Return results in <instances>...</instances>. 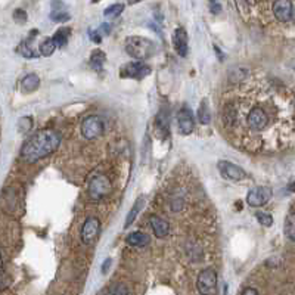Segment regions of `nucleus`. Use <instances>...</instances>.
I'll list each match as a JSON object with an SVG mask.
<instances>
[{
    "label": "nucleus",
    "mask_w": 295,
    "mask_h": 295,
    "mask_svg": "<svg viewBox=\"0 0 295 295\" xmlns=\"http://www.w3.org/2000/svg\"><path fill=\"white\" fill-rule=\"evenodd\" d=\"M210 8H211V11H213L214 14H218V12L221 11V5H220V3H214V2L210 3Z\"/></svg>",
    "instance_id": "30"
},
{
    "label": "nucleus",
    "mask_w": 295,
    "mask_h": 295,
    "mask_svg": "<svg viewBox=\"0 0 295 295\" xmlns=\"http://www.w3.org/2000/svg\"><path fill=\"white\" fill-rule=\"evenodd\" d=\"M198 118L202 124H210V121H211V113H210V108L205 100L201 102V106L198 109Z\"/></svg>",
    "instance_id": "20"
},
{
    "label": "nucleus",
    "mask_w": 295,
    "mask_h": 295,
    "mask_svg": "<svg viewBox=\"0 0 295 295\" xmlns=\"http://www.w3.org/2000/svg\"><path fill=\"white\" fill-rule=\"evenodd\" d=\"M40 86V79L35 76V74H28L22 79V83H21V89L24 93H31L34 90H37Z\"/></svg>",
    "instance_id": "15"
},
{
    "label": "nucleus",
    "mask_w": 295,
    "mask_h": 295,
    "mask_svg": "<svg viewBox=\"0 0 295 295\" xmlns=\"http://www.w3.org/2000/svg\"><path fill=\"white\" fill-rule=\"evenodd\" d=\"M126 52L134 58L139 59V62H142L143 59L151 58L155 52V45L149 40L145 39V37H139V35H133L129 37L126 40Z\"/></svg>",
    "instance_id": "2"
},
{
    "label": "nucleus",
    "mask_w": 295,
    "mask_h": 295,
    "mask_svg": "<svg viewBox=\"0 0 295 295\" xmlns=\"http://www.w3.org/2000/svg\"><path fill=\"white\" fill-rule=\"evenodd\" d=\"M177 121H179L180 133H183V134L192 133V130L195 127V118H194V114H192V111L189 108H181L179 111Z\"/></svg>",
    "instance_id": "10"
},
{
    "label": "nucleus",
    "mask_w": 295,
    "mask_h": 295,
    "mask_svg": "<svg viewBox=\"0 0 295 295\" xmlns=\"http://www.w3.org/2000/svg\"><path fill=\"white\" fill-rule=\"evenodd\" d=\"M151 74V68L145 65L143 62H129L126 64L123 68H121V72L120 76L121 77H127V79H136V80H140L146 76H149Z\"/></svg>",
    "instance_id": "6"
},
{
    "label": "nucleus",
    "mask_w": 295,
    "mask_h": 295,
    "mask_svg": "<svg viewBox=\"0 0 295 295\" xmlns=\"http://www.w3.org/2000/svg\"><path fill=\"white\" fill-rule=\"evenodd\" d=\"M173 43L180 56L188 55V34L183 28H177L173 35Z\"/></svg>",
    "instance_id": "12"
},
{
    "label": "nucleus",
    "mask_w": 295,
    "mask_h": 295,
    "mask_svg": "<svg viewBox=\"0 0 295 295\" xmlns=\"http://www.w3.org/2000/svg\"><path fill=\"white\" fill-rule=\"evenodd\" d=\"M90 34H92V37H90V39H92V40H93L95 43H100V37H99V33H98V31H95V33L92 31Z\"/></svg>",
    "instance_id": "31"
},
{
    "label": "nucleus",
    "mask_w": 295,
    "mask_h": 295,
    "mask_svg": "<svg viewBox=\"0 0 295 295\" xmlns=\"http://www.w3.org/2000/svg\"><path fill=\"white\" fill-rule=\"evenodd\" d=\"M99 229H100V221L96 217L86 218L84 225L82 228V241H83V244L90 245L96 239V236L99 233Z\"/></svg>",
    "instance_id": "8"
},
{
    "label": "nucleus",
    "mask_w": 295,
    "mask_h": 295,
    "mask_svg": "<svg viewBox=\"0 0 295 295\" xmlns=\"http://www.w3.org/2000/svg\"><path fill=\"white\" fill-rule=\"evenodd\" d=\"M273 192L270 188H266V186H258V188H254L248 192L246 195V202L248 205L251 207H262L264 204H267L272 198Z\"/></svg>",
    "instance_id": "7"
},
{
    "label": "nucleus",
    "mask_w": 295,
    "mask_h": 295,
    "mask_svg": "<svg viewBox=\"0 0 295 295\" xmlns=\"http://www.w3.org/2000/svg\"><path fill=\"white\" fill-rule=\"evenodd\" d=\"M100 295H130L129 288L124 283H114L108 288H105Z\"/></svg>",
    "instance_id": "16"
},
{
    "label": "nucleus",
    "mask_w": 295,
    "mask_h": 295,
    "mask_svg": "<svg viewBox=\"0 0 295 295\" xmlns=\"http://www.w3.org/2000/svg\"><path fill=\"white\" fill-rule=\"evenodd\" d=\"M14 18H15L18 22H24V21L27 19V14H25L22 9H16L15 14H14Z\"/></svg>",
    "instance_id": "28"
},
{
    "label": "nucleus",
    "mask_w": 295,
    "mask_h": 295,
    "mask_svg": "<svg viewBox=\"0 0 295 295\" xmlns=\"http://www.w3.org/2000/svg\"><path fill=\"white\" fill-rule=\"evenodd\" d=\"M61 145V136L53 130L34 133L21 148V157L27 163H35L53 154Z\"/></svg>",
    "instance_id": "1"
},
{
    "label": "nucleus",
    "mask_w": 295,
    "mask_h": 295,
    "mask_svg": "<svg viewBox=\"0 0 295 295\" xmlns=\"http://www.w3.org/2000/svg\"><path fill=\"white\" fill-rule=\"evenodd\" d=\"M285 235L288 239L295 242V211L289 213L285 220Z\"/></svg>",
    "instance_id": "18"
},
{
    "label": "nucleus",
    "mask_w": 295,
    "mask_h": 295,
    "mask_svg": "<svg viewBox=\"0 0 295 295\" xmlns=\"http://www.w3.org/2000/svg\"><path fill=\"white\" fill-rule=\"evenodd\" d=\"M19 52H21V55H22L24 58H27V59H31V58H37V56H39V53L34 52V50H33V48H30V46H28V43L21 45Z\"/></svg>",
    "instance_id": "25"
},
{
    "label": "nucleus",
    "mask_w": 295,
    "mask_h": 295,
    "mask_svg": "<svg viewBox=\"0 0 295 295\" xmlns=\"http://www.w3.org/2000/svg\"><path fill=\"white\" fill-rule=\"evenodd\" d=\"M103 62H105V53L100 50H95L90 58V66L93 69H102Z\"/></svg>",
    "instance_id": "22"
},
{
    "label": "nucleus",
    "mask_w": 295,
    "mask_h": 295,
    "mask_svg": "<svg viewBox=\"0 0 295 295\" xmlns=\"http://www.w3.org/2000/svg\"><path fill=\"white\" fill-rule=\"evenodd\" d=\"M289 189H291V191H294V192H295V180H294V181H292V183H291V184H289Z\"/></svg>",
    "instance_id": "34"
},
{
    "label": "nucleus",
    "mask_w": 295,
    "mask_h": 295,
    "mask_svg": "<svg viewBox=\"0 0 295 295\" xmlns=\"http://www.w3.org/2000/svg\"><path fill=\"white\" fill-rule=\"evenodd\" d=\"M217 168H218L220 174L228 180H241L246 176L241 167H238L236 164H233L230 161H218Z\"/></svg>",
    "instance_id": "9"
},
{
    "label": "nucleus",
    "mask_w": 295,
    "mask_h": 295,
    "mask_svg": "<svg viewBox=\"0 0 295 295\" xmlns=\"http://www.w3.org/2000/svg\"><path fill=\"white\" fill-rule=\"evenodd\" d=\"M197 288L201 295H215L217 294V273L214 269H204L198 275Z\"/></svg>",
    "instance_id": "4"
},
{
    "label": "nucleus",
    "mask_w": 295,
    "mask_h": 295,
    "mask_svg": "<svg viewBox=\"0 0 295 295\" xmlns=\"http://www.w3.org/2000/svg\"><path fill=\"white\" fill-rule=\"evenodd\" d=\"M292 21H294V24H295V8H294V11H292V18H291Z\"/></svg>",
    "instance_id": "35"
},
{
    "label": "nucleus",
    "mask_w": 295,
    "mask_h": 295,
    "mask_svg": "<svg viewBox=\"0 0 295 295\" xmlns=\"http://www.w3.org/2000/svg\"><path fill=\"white\" fill-rule=\"evenodd\" d=\"M50 18L53 21H56V22H65V21L69 19V15L66 12H62V11H53L50 14Z\"/></svg>",
    "instance_id": "26"
},
{
    "label": "nucleus",
    "mask_w": 295,
    "mask_h": 295,
    "mask_svg": "<svg viewBox=\"0 0 295 295\" xmlns=\"http://www.w3.org/2000/svg\"><path fill=\"white\" fill-rule=\"evenodd\" d=\"M126 242L129 246L139 248V246H145L146 244H149V236L142 232H133L126 238Z\"/></svg>",
    "instance_id": "14"
},
{
    "label": "nucleus",
    "mask_w": 295,
    "mask_h": 295,
    "mask_svg": "<svg viewBox=\"0 0 295 295\" xmlns=\"http://www.w3.org/2000/svg\"><path fill=\"white\" fill-rule=\"evenodd\" d=\"M56 42L53 40V37L52 39H48V40H45L42 45H40V55H43V56H50L55 50H56Z\"/></svg>",
    "instance_id": "21"
},
{
    "label": "nucleus",
    "mask_w": 295,
    "mask_h": 295,
    "mask_svg": "<svg viewBox=\"0 0 295 295\" xmlns=\"http://www.w3.org/2000/svg\"><path fill=\"white\" fill-rule=\"evenodd\" d=\"M149 223L152 226V230L154 233L158 236V238H165L170 232V225L168 221H165L164 218L158 217V215H151L149 217Z\"/></svg>",
    "instance_id": "13"
},
{
    "label": "nucleus",
    "mask_w": 295,
    "mask_h": 295,
    "mask_svg": "<svg viewBox=\"0 0 295 295\" xmlns=\"http://www.w3.org/2000/svg\"><path fill=\"white\" fill-rule=\"evenodd\" d=\"M109 266H111V258H106L105 263H103V266H102V273H106V270H108Z\"/></svg>",
    "instance_id": "32"
},
{
    "label": "nucleus",
    "mask_w": 295,
    "mask_h": 295,
    "mask_svg": "<svg viewBox=\"0 0 295 295\" xmlns=\"http://www.w3.org/2000/svg\"><path fill=\"white\" fill-rule=\"evenodd\" d=\"M69 28H61L55 35H53V40L56 42L58 48H64L68 43V37H69Z\"/></svg>",
    "instance_id": "19"
},
{
    "label": "nucleus",
    "mask_w": 295,
    "mask_h": 295,
    "mask_svg": "<svg viewBox=\"0 0 295 295\" xmlns=\"http://www.w3.org/2000/svg\"><path fill=\"white\" fill-rule=\"evenodd\" d=\"M292 11H294V5L288 0H279L273 5V14L278 18V21L280 22H288L292 18Z\"/></svg>",
    "instance_id": "11"
},
{
    "label": "nucleus",
    "mask_w": 295,
    "mask_h": 295,
    "mask_svg": "<svg viewBox=\"0 0 295 295\" xmlns=\"http://www.w3.org/2000/svg\"><path fill=\"white\" fill-rule=\"evenodd\" d=\"M103 121L100 117L96 115H90L87 118L83 120L82 123V134L87 139V140H93L96 137H99L103 133Z\"/></svg>",
    "instance_id": "5"
},
{
    "label": "nucleus",
    "mask_w": 295,
    "mask_h": 295,
    "mask_svg": "<svg viewBox=\"0 0 295 295\" xmlns=\"http://www.w3.org/2000/svg\"><path fill=\"white\" fill-rule=\"evenodd\" d=\"M255 217H257V220H258V223L263 225V226H267V228H269V226L273 225V217H272L270 214H267V213H257Z\"/></svg>",
    "instance_id": "24"
},
{
    "label": "nucleus",
    "mask_w": 295,
    "mask_h": 295,
    "mask_svg": "<svg viewBox=\"0 0 295 295\" xmlns=\"http://www.w3.org/2000/svg\"><path fill=\"white\" fill-rule=\"evenodd\" d=\"M0 275H5V272H3V260H2V255H0Z\"/></svg>",
    "instance_id": "33"
},
{
    "label": "nucleus",
    "mask_w": 295,
    "mask_h": 295,
    "mask_svg": "<svg viewBox=\"0 0 295 295\" xmlns=\"http://www.w3.org/2000/svg\"><path fill=\"white\" fill-rule=\"evenodd\" d=\"M123 9H124V5L115 3V5H111L109 8H106V9H105V14H103V15H105V18L114 19V18H117V16H120V15H121Z\"/></svg>",
    "instance_id": "23"
},
{
    "label": "nucleus",
    "mask_w": 295,
    "mask_h": 295,
    "mask_svg": "<svg viewBox=\"0 0 295 295\" xmlns=\"http://www.w3.org/2000/svg\"><path fill=\"white\" fill-rule=\"evenodd\" d=\"M242 295H260V294H258V291L255 288H245Z\"/></svg>",
    "instance_id": "29"
},
{
    "label": "nucleus",
    "mask_w": 295,
    "mask_h": 295,
    "mask_svg": "<svg viewBox=\"0 0 295 295\" xmlns=\"http://www.w3.org/2000/svg\"><path fill=\"white\" fill-rule=\"evenodd\" d=\"M109 192H111V181H109V179L106 176L98 174L89 181L87 194H89V198L92 201H100Z\"/></svg>",
    "instance_id": "3"
},
{
    "label": "nucleus",
    "mask_w": 295,
    "mask_h": 295,
    "mask_svg": "<svg viewBox=\"0 0 295 295\" xmlns=\"http://www.w3.org/2000/svg\"><path fill=\"white\" fill-rule=\"evenodd\" d=\"M143 202H145V197H139V198L136 199L133 208L130 210V213H129V215H127V218H126V225H124V228H130V226H131V223L134 221V218L137 217L139 211L142 210Z\"/></svg>",
    "instance_id": "17"
},
{
    "label": "nucleus",
    "mask_w": 295,
    "mask_h": 295,
    "mask_svg": "<svg viewBox=\"0 0 295 295\" xmlns=\"http://www.w3.org/2000/svg\"><path fill=\"white\" fill-rule=\"evenodd\" d=\"M18 126H19L21 131H28L31 129V126H33V121H31L30 117H24V118H21V121H19Z\"/></svg>",
    "instance_id": "27"
}]
</instances>
